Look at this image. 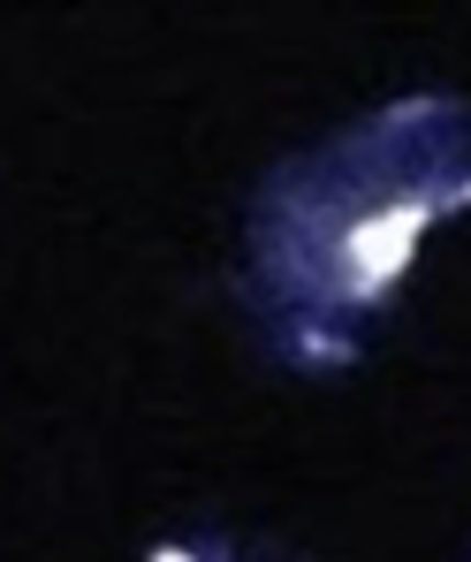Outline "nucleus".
Here are the masks:
<instances>
[{
	"label": "nucleus",
	"mask_w": 471,
	"mask_h": 562,
	"mask_svg": "<svg viewBox=\"0 0 471 562\" xmlns=\"http://www.w3.org/2000/svg\"><path fill=\"white\" fill-rule=\"evenodd\" d=\"M145 562H304V555L282 540H259V532H176Z\"/></svg>",
	"instance_id": "nucleus-2"
},
{
	"label": "nucleus",
	"mask_w": 471,
	"mask_h": 562,
	"mask_svg": "<svg viewBox=\"0 0 471 562\" xmlns=\"http://www.w3.org/2000/svg\"><path fill=\"white\" fill-rule=\"evenodd\" d=\"M471 213V92H411L267 168L244 213V304L304 373L358 358L426 236Z\"/></svg>",
	"instance_id": "nucleus-1"
}]
</instances>
